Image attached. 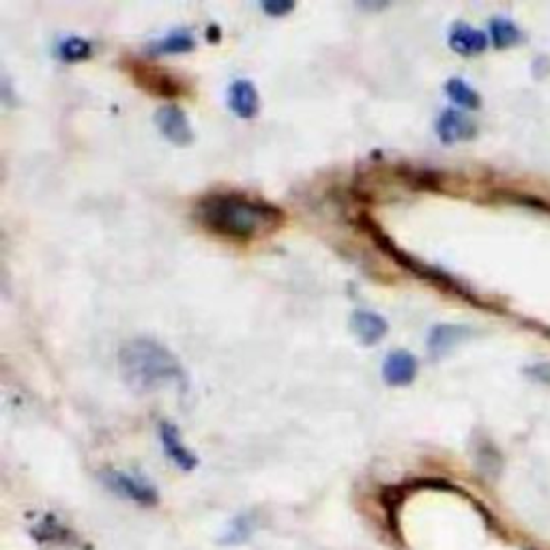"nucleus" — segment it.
Segmentation results:
<instances>
[{
  "label": "nucleus",
  "mask_w": 550,
  "mask_h": 550,
  "mask_svg": "<svg viewBox=\"0 0 550 550\" xmlns=\"http://www.w3.org/2000/svg\"><path fill=\"white\" fill-rule=\"evenodd\" d=\"M196 218L209 233L230 241H252L271 234L284 222V213L275 204L248 194H209L196 204Z\"/></svg>",
  "instance_id": "f257e3e1"
},
{
  "label": "nucleus",
  "mask_w": 550,
  "mask_h": 550,
  "mask_svg": "<svg viewBox=\"0 0 550 550\" xmlns=\"http://www.w3.org/2000/svg\"><path fill=\"white\" fill-rule=\"evenodd\" d=\"M118 368H121L125 383L136 393L155 392L166 385L185 387L187 383L179 359L166 347L149 338L125 342L118 351Z\"/></svg>",
  "instance_id": "f03ea898"
},
{
  "label": "nucleus",
  "mask_w": 550,
  "mask_h": 550,
  "mask_svg": "<svg viewBox=\"0 0 550 550\" xmlns=\"http://www.w3.org/2000/svg\"><path fill=\"white\" fill-rule=\"evenodd\" d=\"M102 482L110 493L117 497L127 499V501L142 505V508H153L159 503L157 488L142 475L132 471H118V469H106L102 473Z\"/></svg>",
  "instance_id": "7ed1b4c3"
},
{
  "label": "nucleus",
  "mask_w": 550,
  "mask_h": 550,
  "mask_svg": "<svg viewBox=\"0 0 550 550\" xmlns=\"http://www.w3.org/2000/svg\"><path fill=\"white\" fill-rule=\"evenodd\" d=\"M155 125L162 132V136L168 142L177 144V147H187L194 140L192 125L187 121V114L183 112L177 103H166L155 112Z\"/></svg>",
  "instance_id": "20e7f679"
},
{
  "label": "nucleus",
  "mask_w": 550,
  "mask_h": 550,
  "mask_svg": "<svg viewBox=\"0 0 550 550\" xmlns=\"http://www.w3.org/2000/svg\"><path fill=\"white\" fill-rule=\"evenodd\" d=\"M33 539L42 546H52V548H61V546H78L80 539L78 535L72 531L69 527L58 520L54 514H43L37 523L33 524L31 529Z\"/></svg>",
  "instance_id": "39448f33"
},
{
  "label": "nucleus",
  "mask_w": 550,
  "mask_h": 550,
  "mask_svg": "<svg viewBox=\"0 0 550 550\" xmlns=\"http://www.w3.org/2000/svg\"><path fill=\"white\" fill-rule=\"evenodd\" d=\"M159 439H162L164 454H166V458L174 467L181 469V471H194L198 467V456L185 445L181 434H179V428L174 424H159Z\"/></svg>",
  "instance_id": "423d86ee"
},
{
  "label": "nucleus",
  "mask_w": 550,
  "mask_h": 550,
  "mask_svg": "<svg viewBox=\"0 0 550 550\" xmlns=\"http://www.w3.org/2000/svg\"><path fill=\"white\" fill-rule=\"evenodd\" d=\"M437 134L443 144H456L462 142V140H471L477 134V125L460 110L447 108L437 118Z\"/></svg>",
  "instance_id": "0eeeda50"
},
{
  "label": "nucleus",
  "mask_w": 550,
  "mask_h": 550,
  "mask_svg": "<svg viewBox=\"0 0 550 550\" xmlns=\"http://www.w3.org/2000/svg\"><path fill=\"white\" fill-rule=\"evenodd\" d=\"M417 359L409 351H392L383 362V381L392 387L411 385L417 377Z\"/></svg>",
  "instance_id": "6e6552de"
},
{
  "label": "nucleus",
  "mask_w": 550,
  "mask_h": 550,
  "mask_svg": "<svg viewBox=\"0 0 550 550\" xmlns=\"http://www.w3.org/2000/svg\"><path fill=\"white\" fill-rule=\"evenodd\" d=\"M447 42L449 48L460 54V57H477V54H482L488 48L490 37L484 31H479V28H473L471 24L456 22L452 31H449Z\"/></svg>",
  "instance_id": "1a4fd4ad"
},
{
  "label": "nucleus",
  "mask_w": 550,
  "mask_h": 550,
  "mask_svg": "<svg viewBox=\"0 0 550 550\" xmlns=\"http://www.w3.org/2000/svg\"><path fill=\"white\" fill-rule=\"evenodd\" d=\"M348 325H351V332L357 336L359 342L366 344V347L377 344L378 340H383L389 332V325L381 314L368 312V309H357V312H353L351 323Z\"/></svg>",
  "instance_id": "9d476101"
},
{
  "label": "nucleus",
  "mask_w": 550,
  "mask_h": 550,
  "mask_svg": "<svg viewBox=\"0 0 550 550\" xmlns=\"http://www.w3.org/2000/svg\"><path fill=\"white\" fill-rule=\"evenodd\" d=\"M228 108L234 117L254 118L258 114V93L249 80H234L228 87Z\"/></svg>",
  "instance_id": "9b49d317"
},
{
  "label": "nucleus",
  "mask_w": 550,
  "mask_h": 550,
  "mask_svg": "<svg viewBox=\"0 0 550 550\" xmlns=\"http://www.w3.org/2000/svg\"><path fill=\"white\" fill-rule=\"evenodd\" d=\"M471 329L464 325H434L432 332L428 333V351L434 357H441L447 351H452L458 342L471 336Z\"/></svg>",
  "instance_id": "f8f14e48"
},
{
  "label": "nucleus",
  "mask_w": 550,
  "mask_h": 550,
  "mask_svg": "<svg viewBox=\"0 0 550 550\" xmlns=\"http://www.w3.org/2000/svg\"><path fill=\"white\" fill-rule=\"evenodd\" d=\"M254 527H256V520L252 514H237L228 523V527L224 529V533L219 535L218 542L226 548H237L248 544L254 535Z\"/></svg>",
  "instance_id": "ddd939ff"
},
{
  "label": "nucleus",
  "mask_w": 550,
  "mask_h": 550,
  "mask_svg": "<svg viewBox=\"0 0 550 550\" xmlns=\"http://www.w3.org/2000/svg\"><path fill=\"white\" fill-rule=\"evenodd\" d=\"M136 78L140 84H144V88H149V91L157 93V95H166V97H177L179 93H181V88H179L177 80L170 78L168 73L159 72L157 67H142V65H138L136 67Z\"/></svg>",
  "instance_id": "4468645a"
},
{
  "label": "nucleus",
  "mask_w": 550,
  "mask_h": 550,
  "mask_svg": "<svg viewBox=\"0 0 550 550\" xmlns=\"http://www.w3.org/2000/svg\"><path fill=\"white\" fill-rule=\"evenodd\" d=\"M196 48V39L189 31H174L168 33L166 37L157 39L153 42L149 50L151 54H183V52H192Z\"/></svg>",
  "instance_id": "2eb2a0df"
},
{
  "label": "nucleus",
  "mask_w": 550,
  "mask_h": 550,
  "mask_svg": "<svg viewBox=\"0 0 550 550\" xmlns=\"http://www.w3.org/2000/svg\"><path fill=\"white\" fill-rule=\"evenodd\" d=\"M57 57L65 63H80L93 57V43L88 39L78 37V34H69L63 37L57 46Z\"/></svg>",
  "instance_id": "dca6fc26"
},
{
  "label": "nucleus",
  "mask_w": 550,
  "mask_h": 550,
  "mask_svg": "<svg viewBox=\"0 0 550 550\" xmlns=\"http://www.w3.org/2000/svg\"><path fill=\"white\" fill-rule=\"evenodd\" d=\"M490 42L494 48H512L523 42V33L512 19L493 18L490 19Z\"/></svg>",
  "instance_id": "f3484780"
},
{
  "label": "nucleus",
  "mask_w": 550,
  "mask_h": 550,
  "mask_svg": "<svg viewBox=\"0 0 550 550\" xmlns=\"http://www.w3.org/2000/svg\"><path fill=\"white\" fill-rule=\"evenodd\" d=\"M445 93H447V97L460 108L477 110L479 106H482V97H479V93L475 91L471 84L464 82L462 78L447 80V84H445Z\"/></svg>",
  "instance_id": "a211bd4d"
},
{
  "label": "nucleus",
  "mask_w": 550,
  "mask_h": 550,
  "mask_svg": "<svg viewBox=\"0 0 550 550\" xmlns=\"http://www.w3.org/2000/svg\"><path fill=\"white\" fill-rule=\"evenodd\" d=\"M263 9H264V13H269V16L282 18V16H286L288 11H293L294 4L284 3V0H269V3H263Z\"/></svg>",
  "instance_id": "6ab92c4d"
}]
</instances>
